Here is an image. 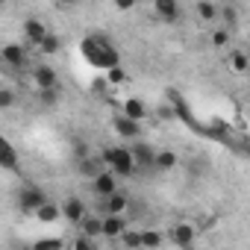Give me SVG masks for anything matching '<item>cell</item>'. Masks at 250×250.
<instances>
[{
  "label": "cell",
  "instance_id": "cell-1",
  "mask_svg": "<svg viewBox=\"0 0 250 250\" xmlns=\"http://www.w3.org/2000/svg\"><path fill=\"white\" fill-rule=\"evenodd\" d=\"M83 56H85L94 68H100V71H112V68L121 65V62H118V50H115V44H112L106 36H100V33L83 39Z\"/></svg>",
  "mask_w": 250,
  "mask_h": 250
},
{
  "label": "cell",
  "instance_id": "cell-2",
  "mask_svg": "<svg viewBox=\"0 0 250 250\" xmlns=\"http://www.w3.org/2000/svg\"><path fill=\"white\" fill-rule=\"evenodd\" d=\"M100 159H103V165H109V171L115 177H133L139 171L130 147H109V150L100 153Z\"/></svg>",
  "mask_w": 250,
  "mask_h": 250
},
{
  "label": "cell",
  "instance_id": "cell-3",
  "mask_svg": "<svg viewBox=\"0 0 250 250\" xmlns=\"http://www.w3.org/2000/svg\"><path fill=\"white\" fill-rule=\"evenodd\" d=\"M50 200H47V194L39 188V186H21V191H18V209L24 212V215H36L42 206H47Z\"/></svg>",
  "mask_w": 250,
  "mask_h": 250
},
{
  "label": "cell",
  "instance_id": "cell-4",
  "mask_svg": "<svg viewBox=\"0 0 250 250\" xmlns=\"http://www.w3.org/2000/svg\"><path fill=\"white\" fill-rule=\"evenodd\" d=\"M130 209V197L124 194V191H115L109 200H100L97 203V215L100 218H109V215H124Z\"/></svg>",
  "mask_w": 250,
  "mask_h": 250
},
{
  "label": "cell",
  "instance_id": "cell-5",
  "mask_svg": "<svg viewBox=\"0 0 250 250\" xmlns=\"http://www.w3.org/2000/svg\"><path fill=\"white\" fill-rule=\"evenodd\" d=\"M130 150H133V159H136L139 171H156V150L147 142H136Z\"/></svg>",
  "mask_w": 250,
  "mask_h": 250
},
{
  "label": "cell",
  "instance_id": "cell-6",
  "mask_svg": "<svg viewBox=\"0 0 250 250\" xmlns=\"http://www.w3.org/2000/svg\"><path fill=\"white\" fill-rule=\"evenodd\" d=\"M0 59H3V65H9V68H24L27 65V47L18 44V42H9V44L0 47Z\"/></svg>",
  "mask_w": 250,
  "mask_h": 250
},
{
  "label": "cell",
  "instance_id": "cell-7",
  "mask_svg": "<svg viewBox=\"0 0 250 250\" xmlns=\"http://www.w3.org/2000/svg\"><path fill=\"white\" fill-rule=\"evenodd\" d=\"M112 130L121 136V139H139L142 136V124L139 121H133V118H127V115H115L112 118Z\"/></svg>",
  "mask_w": 250,
  "mask_h": 250
},
{
  "label": "cell",
  "instance_id": "cell-8",
  "mask_svg": "<svg viewBox=\"0 0 250 250\" xmlns=\"http://www.w3.org/2000/svg\"><path fill=\"white\" fill-rule=\"evenodd\" d=\"M91 191H94V197L109 200V197L118 191V177H115L112 171H103L97 180H91Z\"/></svg>",
  "mask_w": 250,
  "mask_h": 250
},
{
  "label": "cell",
  "instance_id": "cell-9",
  "mask_svg": "<svg viewBox=\"0 0 250 250\" xmlns=\"http://www.w3.org/2000/svg\"><path fill=\"white\" fill-rule=\"evenodd\" d=\"M62 218L71 221V224H80V227H83V221L88 218V209H85V203H83L80 197H68V200L62 203Z\"/></svg>",
  "mask_w": 250,
  "mask_h": 250
},
{
  "label": "cell",
  "instance_id": "cell-10",
  "mask_svg": "<svg viewBox=\"0 0 250 250\" xmlns=\"http://www.w3.org/2000/svg\"><path fill=\"white\" fill-rule=\"evenodd\" d=\"M171 241L180 247V250H191L194 247V235H197V229L191 227V224H177V227H171Z\"/></svg>",
  "mask_w": 250,
  "mask_h": 250
},
{
  "label": "cell",
  "instance_id": "cell-11",
  "mask_svg": "<svg viewBox=\"0 0 250 250\" xmlns=\"http://www.w3.org/2000/svg\"><path fill=\"white\" fill-rule=\"evenodd\" d=\"M33 83H36L39 91H50V88H56L59 77H56V71L50 65H36L33 68Z\"/></svg>",
  "mask_w": 250,
  "mask_h": 250
},
{
  "label": "cell",
  "instance_id": "cell-12",
  "mask_svg": "<svg viewBox=\"0 0 250 250\" xmlns=\"http://www.w3.org/2000/svg\"><path fill=\"white\" fill-rule=\"evenodd\" d=\"M24 36H27V42H30V44H36V47H39V44L50 36V30H47V24H44V21H39V18H27V21H24Z\"/></svg>",
  "mask_w": 250,
  "mask_h": 250
},
{
  "label": "cell",
  "instance_id": "cell-13",
  "mask_svg": "<svg viewBox=\"0 0 250 250\" xmlns=\"http://www.w3.org/2000/svg\"><path fill=\"white\" fill-rule=\"evenodd\" d=\"M77 174H80V177H85L88 183H91V180H97V177L103 174V159L91 153L88 159H83V162H77Z\"/></svg>",
  "mask_w": 250,
  "mask_h": 250
},
{
  "label": "cell",
  "instance_id": "cell-14",
  "mask_svg": "<svg viewBox=\"0 0 250 250\" xmlns=\"http://www.w3.org/2000/svg\"><path fill=\"white\" fill-rule=\"evenodd\" d=\"M127 221H124V215H109L103 218V238H121L124 232H127Z\"/></svg>",
  "mask_w": 250,
  "mask_h": 250
},
{
  "label": "cell",
  "instance_id": "cell-15",
  "mask_svg": "<svg viewBox=\"0 0 250 250\" xmlns=\"http://www.w3.org/2000/svg\"><path fill=\"white\" fill-rule=\"evenodd\" d=\"M153 9H156V15H159L165 24H174V21L180 18V3H177V0H156Z\"/></svg>",
  "mask_w": 250,
  "mask_h": 250
},
{
  "label": "cell",
  "instance_id": "cell-16",
  "mask_svg": "<svg viewBox=\"0 0 250 250\" xmlns=\"http://www.w3.org/2000/svg\"><path fill=\"white\" fill-rule=\"evenodd\" d=\"M194 12H197V18L206 21V24L221 21V6H218V3H209V0H197V3H194Z\"/></svg>",
  "mask_w": 250,
  "mask_h": 250
},
{
  "label": "cell",
  "instance_id": "cell-17",
  "mask_svg": "<svg viewBox=\"0 0 250 250\" xmlns=\"http://www.w3.org/2000/svg\"><path fill=\"white\" fill-rule=\"evenodd\" d=\"M0 165H3L6 171H15L18 168V150L12 147V142H0Z\"/></svg>",
  "mask_w": 250,
  "mask_h": 250
},
{
  "label": "cell",
  "instance_id": "cell-18",
  "mask_svg": "<svg viewBox=\"0 0 250 250\" xmlns=\"http://www.w3.org/2000/svg\"><path fill=\"white\" fill-rule=\"evenodd\" d=\"M124 115L142 124V118L147 115V106H145V103H142L139 97H130V100H124Z\"/></svg>",
  "mask_w": 250,
  "mask_h": 250
},
{
  "label": "cell",
  "instance_id": "cell-19",
  "mask_svg": "<svg viewBox=\"0 0 250 250\" xmlns=\"http://www.w3.org/2000/svg\"><path fill=\"white\" fill-rule=\"evenodd\" d=\"M180 165L174 150H156V171H174Z\"/></svg>",
  "mask_w": 250,
  "mask_h": 250
},
{
  "label": "cell",
  "instance_id": "cell-20",
  "mask_svg": "<svg viewBox=\"0 0 250 250\" xmlns=\"http://www.w3.org/2000/svg\"><path fill=\"white\" fill-rule=\"evenodd\" d=\"M59 218H62V206H56V203H47L36 212V221H42V224H56Z\"/></svg>",
  "mask_w": 250,
  "mask_h": 250
},
{
  "label": "cell",
  "instance_id": "cell-21",
  "mask_svg": "<svg viewBox=\"0 0 250 250\" xmlns=\"http://www.w3.org/2000/svg\"><path fill=\"white\" fill-rule=\"evenodd\" d=\"M83 235H88V238L103 235V218H100V215H94V212H88V218L83 221Z\"/></svg>",
  "mask_w": 250,
  "mask_h": 250
},
{
  "label": "cell",
  "instance_id": "cell-22",
  "mask_svg": "<svg viewBox=\"0 0 250 250\" xmlns=\"http://www.w3.org/2000/svg\"><path fill=\"white\" fill-rule=\"evenodd\" d=\"M162 241H165V235L159 229H142V247L145 250H156V247H162Z\"/></svg>",
  "mask_w": 250,
  "mask_h": 250
},
{
  "label": "cell",
  "instance_id": "cell-23",
  "mask_svg": "<svg viewBox=\"0 0 250 250\" xmlns=\"http://www.w3.org/2000/svg\"><path fill=\"white\" fill-rule=\"evenodd\" d=\"M39 50H42L44 56H53V53H59V50H62V39H59L56 33H50V36L39 44Z\"/></svg>",
  "mask_w": 250,
  "mask_h": 250
},
{
  "label": "cell",
  "instance_id": "cell-24",
  "mask_svg": "<svg viewBox=\"0 0 250 250\" xmlns=\"http://www.w3.org/2000/svg\"><path fill=\"white\" fill-rule=\"evenodd\" d=\"M229 65H232L235 74H244V71L250 68V59H247L241 50H232V53H229Z\"/></svg>",
  "mask_w": 250,
  "mask_h": 250
},
{
  "label": "cell",
  "instance_id": "cell-25",
  "mask_svg": "<svg viewBox=\"0 0 250 250\" xmlns=\"http://www.w3.org/2000/svg\"><path fill=\"white\" fill-rule=\"evenodd\" d=\"M124 247H130V250H142V229H127L121 235Z\"/></svg>",
  "mask_w": 250,
  "mask_h": 250
},
{
  "label": "cell",
  "instance_id": "cell-26",
  "mask_svg": "<svg viewBox=\"0 0 250 250\" xmlns=\"http://www.w3.org/2000/svg\"><path fill=\"white\" fill-rule=\"evenodd\" d=\"M62 247H65V244H62V238H56V235L33 241V250H62Z\"/></svg>",
  "mask_w": 250,
  "mask_h": 250
},
{
  "label": "cell",
  "instance_id": "cell-27",
  "mask_svg": "<svg viewBox=\"0 0 250 250\" xmlns=\"http://www.w3.org/2000/svg\"><path fill=\"white\" fill-rule=\"evenodd\" d=\"M221 21H224L227 27H235V24H238V9H235L232 3H224V6H221Z\"/></svg>",
  "mask_w": 250,
  "mask_h": 250
},
{
  "label": "cell",
  "instance_id": "cell-28",
  "mask_svg": "<svg viewBox=\"0 0 250 250\" xmlns=\"http://www.w3.org/2000/svg\"><path fill=\"white\" fill-rule=\"evenodd\" d=\"M106 80H109V85H121L124 80H127V74H124V68L118 65V68H112V71H106Z\"/></svg>",
  "mask_w": 250,
  "mask_h": 250
},
{
  "label": "cell",
  "instance_id": "cell-29",
  "mask_svg": "<svg viewBox=\"0 0 250 250\" xmlns=\"http://www.w3.org/2000/svg\"><path fill=\"white\" fill-rule=\"evenodd\" d=\"M56 100H59V91H56V88L39 91V103H42V106H56Z\"/></svg>",
  "mask_w": 250,
  "mask_h": 250
},
{
  "label": "cell",
  "instance_id": "cell-30",
  "mask_svg": "<svg viewBox=\"0 0 250 250\" xmlns=\"http://www.w3.org/2000/svg\"><path fill=\"white\" fill-rule=\"evenodd\" d=\"M74 250H94V238H88V235H77L74 238Z\"/></svg>",
  "mask_w": 250,
  "mask_h": 250
},
{
  "label": "cell",
  "instance_id": "cell-31",
  "mask_svg": "<svg viewBox=\"0 0 250 250\" xmlns=\"http://www.w3.org/2000/svg\"><path fill=\"white\" fill-rule=\"evenodd\" d=\"M15 103V91L12 88H0V109H9Z\"/></svg>",
  "mask_w": 250,
  "mask_h": 250
},
{
  "label": "cell",
  "instance_id": "cell-32",
  "mask_svg": "<svg viewBox=\"0 0 250 250\" xmlns=\"http://www.w3.org/2000/svg\"><path fill=\"white\" fill-rule=\"evenodd\" d=\"M227 42H229V33L227 30H215L212 33V44L215 47H227Z\"/></svg>",
  "mask_w": 250,
  "mask_h": 250
},
{
  "label": "cell",
  "instance_id": "cell-33",
  "mask_svg": "<svg viewBox=\"0 0 250 250\" xmlns=\"http://www.w3.org/2000/svg\"><path fill=\"white\" fill-rule=\"evenodd\" d=\"M88 156H91V153H88V145H85V142H77V145H74V159L83 162V159H88Z\"/></svg>",
  "mask_w": 250,
  "mask_h": 250
},
{
  "label": "cell",
  "instance_id": "cell-34",
  "mask_svg": "<svg viewBox=\"0 0 250 250\" xmlns=\"http://www.w3.org/2000/svg\"><path fill=\"white\" fill-rule=\"evenodd\" d=\"M106 88H109V80H106V77L91 80V91H94V94H106Z\"/></svg>",
  "mask_w": 250,
  "mask_h": 250
},
{
  "label": "cell",
  "instance_id": "cell-35",
  "mask_svg": "<svg viewBox=\"0 0 250 250\" xmlns=\"http://www.w3.org/2000/svg\"><path fill=\"white\" fill-rule=\"evenodd\" d=\"M21 250H33V244H30V247H21Z\"/></svg>",
  "mask_w": 250,
  "mask_h": 250
}]
</instances>
